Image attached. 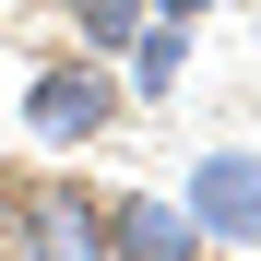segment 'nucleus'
Segmentation results:
<instances>
[{
    "instance_id": "obj_1",
    "label": "nucleus",
    "mask_w": 261,
    "mask_h": 261,
    "mask_svg": "<svg viewBox=\"0 0 261 261\" xmlns=\"http://www.w3.org/2000/svg\"><path fill=\"white\" fill-rule=\"evenodd\" d=\"M119 119V71L107 60H48L24 83V143H95Z\"/></svg>"
},
{
    "instance_id": "obj_6",
    "label": "nucleus",
    "mask_w": 261,
    "mask_h": 261,
    "mask_svg": "<svg viewBox=\"0 0 261 261\" xmlns=\"http://www.w3.org/2000/svg\"><path fill=\"white\" fill-rule=\"evenodd\" d=\"M60 12H71V36H83L95 60H119L130 36H143V12H154V0H60Z\"/></svg>"
},
{
    "instance_id": "obj_9",
    "label": "nucleus",
    "mask_w": 261,
    "mask_h": 261,
    "mask_svg": "<svg viewBox=\"0 0 261 261\" xmlns=\"http://www.w3.org/2000/svg\"><path fill=\"white\" fill-rule=\"evenodd\" d=\"M0 261H12V249H0Z\"/></svg>"
},
{
    "instance_id": "obj_7",
    "label": "nucleus",
    "mask_w": 261,
    "mask_h": 261,
    "mask_svg": "<svg viewBox=\"0 0 261 261\" xmlns=\"http://www.w3.org/2000/svg\"><path fill=\"white\" fill-rule=\"evenodd\" d=\"M0 238H12V178H0Z\"/></svg>"
},
{
    "instance_id": "obj_4",
    "label": "nucleus",
    "mask_w": 261,
    "mask_h": 261,
    "mask_svg": "<svg viewBox=\"0 0 261 261\" xmlns=\"http://www.w3.org/2000/svg\"><path fill=\"white\" fill-rule=\"evenodd\" d=\"M214 238L190 226V202H154V190H119L107 202V261H202Z\"/></svg>"
},
{
    "instance_id": "obj_2",
    "label": "nucleus",
    "mask_w": 261,
    "mask_h": 261,
    "mask_svg": "<svg viewBox=\"0 0 261 261\" xmlns=\"http://www.w3.org/2000/svg\"><path fill=\"white\" fill-rule=\"evenodd\" d=\"M12 261H107V202L95 190H71V178H36L12 190Z\"/></svg>"
},
{
    "instance_id": "obj_8",
    "label": "nucleus",
    "mask_w": 261,
    "mask_h": 261,
    "mask_svg": "<svg viewBox=\"0 0 261 261\" xmlns=\"http://www.w3.org/2000/svg\"><path fill=\"white\" fill-rule=\"evenodd\" d=\"M166 12H178V24H190V12H202V0H166Z\"/></svg>"
},
{
    "instance_id": "obj_5",
    "label": "nucleus",
    "mask_w": 261,
    "mask_h": 261,
    "mask_svg": "<svg viewBox=\"0 0 261 261\" xmlns=\"http://www.w3.org/2000/svg\"><path fill=\"white\" fill-rule=\"evenodd\" d=\"M178 71H190V24H178V12H143V36H130V83L166 95Z\"/></svg>"
},
{
    "instance_id": "obj_3",
    "label": "nucleus",
    "mask_w": 261,
    "mask_h": 261,
    "mask_svg": "<svg viewBox=\"0 0 261 261\" xmlns=\"http://www.w3.org/2000/svg\"><path fill=\"white\" fill-rule=\"evenodd\" d=\"M190 226L214 249H261V154H202L190 166Z\"/></svg>"
}]
</instances>
